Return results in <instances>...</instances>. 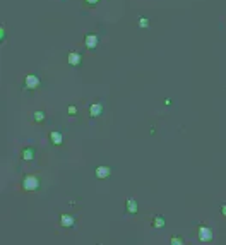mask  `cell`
<instances>
[{"instance_id":"4","label":"cell","mask_w":226,"mask_h":245,"mask_svg":"<svg viewBox=\"0 0 226 245\" xmlns=\"http://www.w3.org/2000/svg\"><path fill=\"white\" fill-rule=\"evenodd\" d=\"M147 26H149V21H147L146 17H140V19H139V28H144V29H146Z\"/></svg>"},{"instance_id":"6","label":"cell","mask_w":226,"mask_h":245,"mask_svg":"<svg viewBox=\"0 0 226 245\" xmlns=\"http://www.w3.org/2000/svg\"><path fill=\"white\" fill-rule=\"evenodd\" d=\"M86 2H87L89 5H96V4L99 2V0H86Z\"/></svg>"},{"instance_id":"1","label":"cell","mask_w":226,"mask_h":245,"mask_svg":"<svg viewBox=\"0 0 226 245\" xmlns=\"http://www.w3.org/2000/svg\"><path fill=\"white\" fill-rule=\"evenodd\" d=\"M67 62H68V65H72V67H79L81 65V62H82L81 53L79 52H70L67 55Z\"/></svg>"},{"instance_id":"5","label":"cell","mask_w":226,"mask_h":245,"mask_svg":"<svg viewBox=\"0 0 226 245\" xmlns=\"http://www.w3.org/2000/svg\"><path fill=\"white\" fill-rule=\"evenodd\" d=\"M99 110H101V106H99V105H94V106H91V111H92L94 115H98Z\"/></svg>"},{"instance_id":"2","label":"cell","mask_w":226,"mask_h":245,"mask_svg":"<svg viewBox=\"0 0 226 245\" xmlns=\"http://www.w3.org/2000/svg\"><path fill=\"white\" fill-rule=\"evenodd\" d=\"M98 43H99V38L96 35H86L84 45H86V48L87 50H94L96 46H98Z\"/></svg>"},{"instance_id":"7","label":"cell","mask_w":226,"mask_h":245,"mask_svg":"<svg viewBox=\"0 0 226 245\" xmlns=\"http://www.w3.org/2000/svg\"><path fill=\"white\" fill-rule=\"evenodd\" d=\"M53 141H55V142H60V137H58V134H53Z\"/></svg>"},{"instance_id":"3","label":"cell","mask_w":226,"mask_h":245,"mask_svg":"<svg viewBox=\"0 0 226 245\" xmlns=\"http://www.w3.org/2000/svg\"><path fill=\"white\" fill-rule=\"evenodd\" d=\"M40 86V79H38L36 76H33V74H29V76H26V87H29V89H34V87Z\"/></svg>"}]
</instances>
